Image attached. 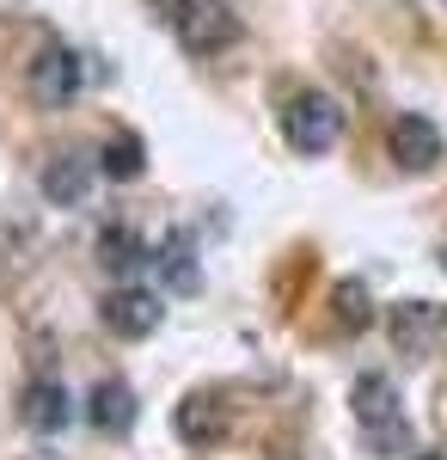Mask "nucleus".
I'll return each mask as SVG.
<instances>
[{
	"instance_id": "nucleus-1",
	"label": "nucleus",
	"mask_w": 447,
	"mask_h": 460,
	"mask_svg": "<svg viewBox=\"0 0 447 460\" xmlns=\"http://www.w3.org/2000/svg\"><path fill=\"white\" fill-rule=\"evenodd\" d=\"M349 411H355V429L368 436L374 455H405V448H411L405 399L392 387V375H362V381L349 387Z\"/></svg>"
},
{
	"instance_id": "nucleus-15",
	"label": "nucleus",
	"mask_w": 447,
	"mask_h": 460,
	"mask_svg": "<svg viewBox=\"0 0 447 460\" xmlns=\"http://www.w3.org/2000/svg\"><path fill=\"white\" fill-rule=\"evenodd\" d=\"M331 319H337L344 332H362V325L374 319V307H368V288H362V283H337V295H331Z\"/></svg>"
},
{
	"instance_id": "nucleus-9",
	"label": "nucleus",
	"mask_w": 447,
	"mask_h": 460,
	"mask_svg": "<svg viewBox=\"0 0 447 460\" xmlns=\"http://www.w3.org/2000/svg\"><path fill=\"white\" fill-rule=\"evenodd\" d=\"M92 160L86 154H56L49 166H43V197L56 203V209H80L86 203V190H92Z\"/></svg>"
},
{
	"instance_id": "nucleus-12",
	"label": "nucleus",
	"mask_w": 447,
	"mask_h": 460,
	"mask_svg": "<svg viewBox=\"0 0 447 460\" xmlns=\"http://www.w3.org/2000/svg\"><path fill=\"white\" fill-rule=\"evenodd\" d=\"M86 418L104 436H123V429L136 424V393H129V381H99L92 399H86Z\"/></svg>"
},
{
	"instance_id": "nucleus-11",
	"label": "nucleus",
	"mask_w": 447,
	"mask_h": 460,
	"mask_svg": "<svg viewBox=\"0 0 447 460\" xmlns=\"http://www.w3.org/2000/svg\"><path fill=\"white\" fill-rule=\"evenodd\" d=\"M147 264L160 270V283L172 288V295H197V283H203L197 277V240L190 234H166L160 246L147 252Z\"/></svg>"
},
{
	"instance_id": "nucleus-8",
	"label": "nucleus",
	"mask_w": 447,
	"mask_h": 460,
	"mask_svg": "<svg viewBox=\"0 0 447 460\" xmlns=\"http://www.w3.org/2000/svg\"><path fill=\"white\" fill-rule=\"evenodd\" d=\"M19 418H25L37 436H62V429H68V418H74L68 387H62V381H31V387H25V399H19Z\"/></svg>"
},
{
	"instance_id": "nucleus-3",
	"label": "nucleus",
	"mask_w": 447,
	"mask_h": 460,
	"mask_svg": "<svg viewBox=\"0 0 447 460\" xmlns=\"http://www.w3.org/2000/svg\"><path fill=\"white\" fill-rule=\"evenodd\" d=\"M282 136L294 154H331L337 136H344V111L331 93H294L288 111H282Z\"/></svg>"
},
{
	"instance_id": "nucleus-13",
	"label": "nucleus",
	"mask_w": 447,
	"mask_h": 460,
	"mask_svg": "<svg viewBox=\"0 0 447 460\" xmlns=\"http://www.w3.org/2000/svg\"><path fill=\"white\" fill-rule=\"evenodd\" d=\"M99 172L104 178H117V184H136L141 172H147V147H141V136H110L104 142V154H99Z\"/></svg>"
},
{
	"instance_id": "nucleus-2",
	"label": "nucleus",
	"mask_w": 447,
	"mask_h": 460,
	"mask_svg": "<svg viewBox=\"0 0 447 460\" xmlns=\"http://www.w3.org/2000/svg\"><path fill=\"white\" fill-rule=\"evenodd\" d=\"M160 6H166L178 43H184L190 56H215V49L240 43V19H233L227 0H160Z\"/></svg>"
},
{
	"instance_id": "nucleus-7",
	"label": "nucleus",
	"mask_w": 447,
	"mask_h": 460,
	"mask_svg": "<svg viewBox=\"0 0 447 460\" xmlns=\"http://www.w3.org/2000/svg\"><path fill=\"white\" fill-rule=\"evenodd\" d=\"M392 160H399V172H435V160H442V129H435L429 117L405 111V117L392 123Z\"/></svg>"
},
{
	"instance_id": "nucleus-4",
	"label": "nucleus",
	"mask_w": 447,
	"mask_h": 460,
	"mask_svg": "<svg viewBox=\"0 0 447 460\" xmlns=\"http://www.w3.org/2000/svg\"><path fill=\"white\" fill-rule=\"evenodd\" d=\"M386 332H392V350L423 362V356H435V344L447 338V307L435 301H399L392 314H386Z\"/></svg>"
},
{
	"instance_id": "nucleus-5",
	"label": "nucleus",
	"mask_w": 447,
	"mask_h": 460,
	"mask_svg": "<svg viewBox=\"0 0 447 460\" xmlns=\"http://www.w3.org/2000/svg\"><path fill=\"white\" fill-rule=\"evenodd\" d=\"M80 86H86V62H80L74 49H62V43L37 49V62H31V99L43 111L74 105V99H80Z\"/></svg>"
},
{
	"instance_id": "nucleus-6",
	"label": "nucleus",
	"mask_w": 447,
	"mask_h": 460,
	"mask_svg": "<svg viewBox=\"0 0 447 460\" xmlns=\"http://www.w3.org/2000/svg\"><path fill=\"white\" fill-rule=\"evenodd\" d=\"M104 325H110V332H117V338H129V344H141V338H153V332H160V319H166V307H160V295H153V288H110V295H104Z\"/></svg>"
},
{
	"instance_id": "nucleus-16",
	"label": "nucleus",
	"mask_w": 447,
	"mask_h": 460,
	"mask_svg": "<svg viewBox=\"0 0 447 460\" xmlns=\"http://www.w3.org/2000/svg\"><path fill=\"white\" fill-rule=\"evenodd\" d=\"M405 460H447V455H435V448H429V455H405Z\"/></svg>"
},
{
	"instance_id": "nucleus-14",
	"label": "nucleus",
	"mask_w": 447,
	"mask_h": 460,
	"mask_svg": "<svg viewBox=\"0 0 447 460\" xmlns=\"http://www.w3.org/2000/svg\"><path fill=\"white\" fill-rule=\"evenodd\" d=\"M99 264H104V270H117V277H129V270L147 264V246H141L129 227H104V234H99Z\"/></svg>"
},
{
	"instance_id": "nucleus-10",
	"label": "nucleus",
	"mask_w": 447,
	"mask_h": 460,
	"mask_svg": "<svg viewBox=\"0 0 447 460\" xmlns=\"http://www.w3.org/2000/svg\"><path fill=\"white\" fill-rule=\"evenodd\" d=\"M172 424L190 448H215V442L227 436V405H221V393H190V399L178 405Z\"/></svg>"
}]
</instances>
